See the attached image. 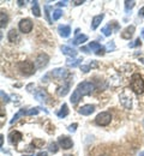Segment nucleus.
I'll return each instance as SVG.
<instances>
[{
  "instance_id": "1",
  "label": "nucleus",
  "mask_w": 144,
  "mask_h": 156,
  "mask_svg": "<svg viewBox=\"0 0 144 156\" xmlns=\"http://www.w3.org/2000/svg\"><path fill=\"white\" fill-rule=\"evenodd\" d=\"M95 90V84L91 82H82L78 84V87L76 88V90L72 93V96L70 98L72 105H77L79 102V100H82L83 96L91 94Z\"/></svg>"
},
{
  "instance_id": "2",
  "label": "nucleus",
  "mask_w": 144,
  "mask_h": 156,
  "mask_svg": "<svg viewBox=\"0 0 144 156\" xmlns=\"http://www.w3.org/2000/svg\"><path fill=\"white\" fill-rule=\"evenodd\" d=\"M131 90L136 93L137 95H141L144 93V80L139 73H133L131 76V82H130Z\"/></svg>"
},
{
  "instance_id": "3",
  "label": "nucleus",
  "mask_w": 144,
  "mask_h": 156,
  "mask_svg": "<svg viewBox=\"0 0 144 156\" xmlns=\"http://www.w3.org/2000/svg\"><path fill=\"white\" fill-rule=\"evenodd\" d=\"M18 69L19 71H22V73H24L25 76H30L35 72V66L31 61L29 60H25V61H21L18 64Z\"/></svg>"
},
{
  "instance_id": "4",
  "label": "nucleus",
  "mask_w": 144,
  "mask_h": 156,
  "mask_svg": "<svg viewBox=\"0 0 144 156\" xmlns=\"http://www.w3.org/2000/svg\"><path fill=\"white\" fill-rule=\"evenodd\" d=\"M111 120H112V115L109 112H101L97 114V117L95 118V122L99 125V126H107L111 124Z\"/></svg>"
},
{
  "instance_id": "5",
  "label": "nucleus",
  "mask_w": 144,
  "mask_h": 156,
  "mask_svg": "<svg viewBox=\"0 0 144 156\" xmlns=\"http://www.w3.org/2000/svg\"><path fill=\"white\" fill-rule=\"evenodd\" d=\"M49 62V57L46 53H41L37 55V58L35 60V67L36 69H43L48 65Z\"/></svg>"
},
{
  "instance_id": "6",
  "label": "nucleus",
  "mask_w": 144,
  "mask_h": 156,
  "mask_svg": "<svg viewBox=\"0 0 144 156\" xmlns=\"http://www.w3.org/2000/svg\"><path fill=\"white\" fill-rule=\"evenodd\" d=\"M19 30L24 34H29L31 30H33V22L29 20V18H24L19 22V25H18Z\"/></svg>"
},
{
  "instance_id": "7",
  "label": "nucleus",
  "mask_w": 144,
  "mask_h": 156,
  "mask_svg": "<svg viewBox=\"0 0 144 156\" xmlns=\"http://www.w3.org/2000/svg\"><path fill=\"white\" fill-rule=\"evenodd\" d=\"M58 143H59L60 148L65 149V150L71 149V148L73 147V142H72V139L68 138L67 136H60L59 137V139H58Z\"/></svg>"
},
{
  "instance_id": "8",
  "label": "nucleus",
  "mask_w": 144,
  "mask_h": 156,
  "mask_svg": "<svg viewBox=\"0 0 144 156\" xmlns=\"http://www.w3.org/2000/svg\"><path fill=\"white\" fill-rule=\"evenodd\" d=\"M70 87H71V77L67 78V79H65V83L62 84L60 88H58V90H57V94H58V96H65L67 93H68V90H70Z\"/></svg>"
},
{
  "instance_id": "9",
  "label": "nucleus",
  "mask_w": 144,
  "mask_h": 156,
  "mask_svg": "<svg viewBox=\"0 0 144 156\" xmlns=\"http://www.w3.org/2000/svg\"><path fill=\"white\" fill-rule=\"evenodd\" d=\"M51 75L54 78H60V79H64V80L71 77V75H70L65 69H55V70L52 71Z\"/></svg>"
},
{
  "instance_id": "10",
  "label": "nucleus",
  "mask_w": 144,
  "mask_h": 156,
  "mask_svg": "<svg viewBox=\"0 0 144 156\" xmlns=\"http://www.w3.org/2000/svg\"><path fill=\"white\" fill-rule=\"evenodd\" d=\"M89 48L91 49V52H95L96 55H103L104 52H106V48L102 47L100 43L97 42H90L89 43Z\"/></svg>"
},
{
  "instance_id": "11",
  "label": "nucleus",
  "mask_w": 144,
  "mask_h": 156,
  "mask_svg": "<svg viewBox=\"0 0 144 156\" xmlns=\"http://www.w3.org/2000/svg\"><path fill=\"white\" fill-rule=\"evenodd\" d=\"M34 96H35V98L37 101H40V102H47L48 101V94H47V91L44 89H41V88H39V89L35 90Z\"/></svg>"
},
{
  "instance_id": "12",
  "label": "nucleus",
  "mask_w": 144,
  "mask_h": 156,
  "mask_svg": "<svg viewBox=\"0 0 144 156\" xmlns=\"http://www.w3.org/2000/svg\"><path fill=\"white\" fill-rule=\"evenodd\" d=\"M22 133L19 131H12L10 135H9V139H10V142L12 143V144H15V145H17L19 142L22 140Z\"/></svg>"
},
{
  "instance_id": "13",
  "label": "nucleus",
  "mask_w": 144,
  "mask_h": 156,
  "mask_svg": "<svg viewBox=\"0 0 144 156\" xmlns=\"http://www.w3.org/2000/svg\"><path fill=\"white\" fill-rule=\"evenodd\" d=\"M94 111H95L94 105H85V106H83L78 109V113L82 114V115H90L91 113H94Z\"/></svg>"
},
{
  "instance_id": "14",
  "label": "nucleus",
  "mask_w": 144,
  "mask_h": 156,
  "mask_svg": "<svg viewBox=\"0 0 144 156\" xmlns=\"http://www.w3.org/2000/svg\"><path fill=\"white\" fill-rule=\"evenodd\" d=\"M7 37H9V41L12 42V43H17V42L21 41V35L16 29H11L9 31V36Z\"/></svg>"
},
{
  "instance_id": "15",
  "label": "nucleus",
  "mask_w": 144,
  "mask_h": 156,
  "mask_svg": "<svg viewBox=\"0 0 144 156\" xmlns=\"http://www.w3.org/2000/svg\"><path fill=\"white\" fill-rule=\"evenodd\" d=\"M135 30H136L135 25H130V27H127V28L124 30L123 33H121V37H123V39H125V40H130L132 36H133Z\"/></svg>"
},
{
  "instance_id": "16",
  "label": "nucleus",
  "mask_w": 144,
  "mask_h": 156,
  "mask_svg": "<svg viewBox=\"0 0 144 156\" xmlns=\"http://www.w3.org/2000/svg\"><path fill=\"white\" fill-rule=\"evenodd\" d=\"M60 49H61V52L65 55H68L71 58H76V55H77V51L71 48V47H68V46H61Z\"/></svg>"
},
{
  "instance_id": "17",
  "label": "nucleus",
  "mask_w": 144,
  "mask_h": 156,
  "mask_svg": "<svg viewBox=\"0 0 144 156\" xmlns=\"http://www.w3.org/2000/svg\"><path fill=\"white\" fill-rule=\"evenodd\" d=\"M58 31L61 37H68L71 34V28H70V25H59Z\"/></svg>"
},
{
  "instance_id": "18",
  "label": "nucleus",
  "mask_w": 144,
  "mask_h": 156,
  "mask_svg": "<svg viewBox=\"0 0 144 156\" xmlns=\"http://www.w3.org/2000/svg\"><path fill=\"white\" fill-rule=\"evenodd\" d=\"M103 17H104V15L101 13V15H97V16H95V17L93 18V22H91V29H93V30H95V29L101 24Z\"/></svg>"
},
{
  "instance_id": "19",
  "label": "nucleus",
  "mask_w": 144,
  "mask_h": 156,
  "mask_svg": "<svg viewBox=\"0 0 144 156\" xmlns=\"http://www.w3.org/2000/svg\"><path fill=\"white\" fill-rule=\"evenodd\" d=\"M82 61H83L82 58H79V59H75V58L67 59V60H66V66H68V67H77L78 65H81V62H82Z\"/></svg>"
},
{
  "instance_id": "20",
  "label": "nucleus",
  "mask_w": 144,
  "mask_h": 156,
  "mask_svg": "<svg viewBox=\"0 0 144 156\" xmlns=\"http://www.w3.org/2000/svg\"><path fill=\"white\" fill-rule=\"evenodd\" d=\"M86 40H88V36H86V35H77L76 39L73 40V41H71V42H72L75 46H78V44L84 43Z\"/></svg>"
},
{
  "instance_id": "21",
  "label": "nucleus",
  "mask_w": 144,
  "mask_h": 156,
  "mask_svg": "<svg viewBox=\"0 0 144 156\" xmlns=\"http://www.w3.org/2000/svg\"><path fill=\"white\" fill-rule=\"evenodd\" d=\"M67 114H68V107H67V105H62L61 106V108H60V111L57 113V115L59 118H65V117H67Z\"/></svg>"
},
{
  "instance_id": "22",
  "label": "nucleus",
  "mask_w": 144,
  "mask_h": 156,
  "mask_svg": "<svg viewBox=\"0 0 144 156\" xmlns=\"http://www.w3.org/2000/svg\"><path fill=\"white\" fill-rule=\"evenodd\" d=\"M0 22H1V24H0L1 29H2V28H5V27L7 25L9 18H7V15H6L4 11H1V13H0Z\"/></svg>"
},
{
  "instance_id": "23",
  "label": "nucleus",
  "mask_w": 144,
  "mask_h": 156,
  "mask_svg": "<svg viewBox=\"0 0 144 156\" xmlns=\"http://www.w3.org/2000/svg\"><path fill=\"white\" fill-rule=\"evenodd\" d=\"M33 13L35 17H40L41 16V11H40V6H39V1H34L33 5Z\"/></svg>"
},
{
  "instance_id": "24",
  "label": "nucleus",
  "mask_w": 144,
  "mask_h": 156,
  "mask_svg": "<svg viewBox=\"0 0 144 156\" xmlns=\"http://www.w3.org/2000/svg\"><path fill=\"white\" fill-rule=\"evenodd\" d=\"M120 101L126 108H131V98H125V94L120 96Z\"/></svg>"
},
{
  "instance_id": "25",
  "label": "nucleus",
  "mask_w": 144,
  "mask_h": 156,
  "mask_svg": "<svg viewBox=\"0 0 144 156\" xmlns=\"http://www.w3.org/2000/svg\"><path fill=\"white\" fill-rule=\"evenodd\" d=\"M93 67H97V62H96V61H94L93 64L85 65V66H81V70H82L84 73H86V72H89V71H90V69H93Z\"/></svg>"
},
{
  "instance_id": "26",
  "label": "nucleus",
  "mask_w": 144,
  "mask_h": 156,
  "mask_svg": "<svg viewBox=\"0 0 144 156\" xmlns=\"http://www.w3.org/2000/svg\"><path fill=\"white\" fill-rule=\"evenodd\" d=\"M22 115H25V109H24V108H23V109H21V111H19V112H18L16 115H13L12 120L10 121V124H15V122H16V121H17V120H18Z\"/></svg>"
},
{
  "instance_id": "27",
  "label": "nucleus",
  "mask_w": 144,
  "mask_h": 156,
  "mask_svg": "<svg viewBox=\"0 0 144 156\" xmlns=\"http://www.w3.org/2000/svg\"><path fill=\"white\" fill-rule=\"evenodd\" d=\"M135 5H136V1H125V11L126 12H128V11H131L133 7H135Z\"/></svg>"
},
{
  "instance_id": "28",
  "label": "nucleus",
  "mask_w": 144,
  "mask_h": 156,
  "mask_svg": "<svg viewBox=\"0 0 144 156\" xmlns=\"http://www.w3.org/2000/svg\"><path fill=\"white\" fill-rule=\"evenodd\" d=\"M102 33H103V35H104V36H111V34H112V27H111V24H108V25L103 27Z\"/></svg>"
},
{
  "instance_id": "29",
  "label": "nucleus",
  "mask_w": 144,
  "mask_h": 156,
  "mask_svg": "<svg viewBox=\"0 0 144 156\" xmlns=\"http://www.w3.org/2000/svg\"><path fill=\"white\" fill-rule=\"evenodd\" d=\"M39 112H40V108L35 107V108H31L29 111H25V115H36Z\"/></svg>"
},
{
  "instance_id": "30",
  "label": "nucleus",
  "mask_w": 144,
  "mask_h": 156,
  "mask_svg": "<svg viewBox=\"0 0 144 156\" xmlns=\"http://www.w3.org/2000/svg\"><path fill=\"white\" fill-rule=\"evenodd\" d=\"M43 144H44V140L39 139V138H35V139L33 140V145H34V148H41Z\"/></svg>"
},
{
  "instance_id": "31",
  "label": "nucleus",
  "mask_w": 144,
  "mask_h": 156,
  "mask_svg": "<svg viewBox=\"0 0 144 156\" xmlns=\"http://www.w3.org/2000/svg\"><path fill=\"white\" fill-rule=\"evenodd\" d=\"M48 150H49L51 153H53V154L58 153V150H59V148H58V144H57V143H51V144H49V148H48Z\"/></svg>"
},
{
  "instance_id": "32",
  "label": "nucleus",
  "mask_w": 144,
  "mask_h": 156,
  "mask_svg": "<svg viewBox=\"0 0 144 156\" xmlns=\"http://www.w3.org/2000/svg\"><path fill=\"white\" fill-rule=\"evenodd\" d=\"M62 16V11L60 9H57L54 12H53V20H58Z\"/></svg>"
},
{
  "instance_id": "33",
  "label": "nucleus",
  "mask_w": 144,
  "mask_h": 156,
  "mask_svg": "<svg viewBox=\"0 0 144 156\" xmlns=\"http://www.w3.org/2000/svg\"><path fill=\"white\" fill-rule=\"evenodd\" d=\"M141 44H142V41L138 37L133 43H128V47H130V48H133V47H138V46H141Z\"/></svg>"
},
{
  "instance_id": "34",
  "label": "nucleus",
  "mask_w": 144,
  "mask_h": 156,
  "mask_svg": "<svg viewBox=\"0 0 144 156\" xmlns=\"http://www.w3.org/2000/svg\"><path fill=\"white\" fill-rule=\"evenodd\" d=\"M0 95H1V98H2V101H4V102H6V103H7V102H10V98L4 93V90H1V91H0Z\"/></svg>"
},
{
  "instance_id": "35",
  "label": "nucleus",
  "mask_w": 144,
  "mask_h": 156,
  "mask_svg": "<svg viewBox=\"0 0 144 156\" xmlns=\"http://www.w3.org/2000/svg\"><path fill=\"white\" fill-rule=\"evenodd\" d=\"M77 126H78V125H77L76 122H75V124H72V125H70V126H68V131H70V132H75V131H76V129H77Z\"/></svg>"
},
{
  "instance_id": "36",
  "label": "nucleus",
  "mask_w": 144,
  "mask_h": 156,
  "mask_svg": "<svg viewBox=\"0 0 144 156\" xmlns=\"http://www.w3.org/2000/svg\"><path fill=\"white\" fill-rule=\"evenodd\" d=\"M107 48H108L109 51H113V49L115 48V47H114V42H113V41H112V42H109V43L107 44Z\"/></svg>"
},
{
  "instance_id": "37",
  "label": "nucleus",
  "mask_w": 144,
  "mask_h": 156,
  "mask_svg": "<svg viewBox=\"0 0 144 156\" xmlns=\"http://www.w3.org/2000/svg\"><path fill=\"white\" fill-rule=\"evenodd\" d=\"M57 5H58V6H66V5H67V1H59Z\"/></svg>"
},
{
  "instance_id": "38",
  "label": "nucleus",
  "mask_w": 144,
  "mask_h": 156,
  "mask_svg": "<svg viewBox=\"0 0 144 156\" xmlns=\"http://www.w3.org/2000/svg\"><path fill=\"white\" fill-rule=\"evenodd\" d=\"M83 2H84V1H79V0H75V1H73V4H75V5H76V6H78V5H82Z\"/></svg>"
},
{
  "instance_id": "39",
  "label": "nucleus",
  "mask_w": 144,
  "mask_h": 156,
  "mask_svg": "<svg viewBox=\"0 0 144 156\" xmlns=\"http://www.w3.org/2000/svg\"><path fill=\"white\" fill-rule=\"evenodd\" d=\"M138 15L141 16V17H144V6L139 10V12H138Z\"/></svg>"
},
{
  "instance_id": "40",
  "label": "nucleus",
  "mask_w": 144,
  "mask_h": 156,
  "mask_svg": "<svg viewBox=\"0 0 144 156\" xmlns=\"http://www.w3.org/2000/svg\"><path fill=\"white\" fill-rule=\"evenodd\" d=\"M36 156H48V154H47L46 151H41V153H39Z\"/></svg>"
},
{
  "instance_id": "41",
  "label": "nucleus",
  "mask_w": 144,
  "mask_h": 156,
  "mask_svg": "<svg viewBox=\"0 0 144 156\" xmlns=\"http://www.w3.org/2000/svg\"><path fill=\"white\" fill-rule=\"evenodd\" d=\"M82 51L83 52H85V53H90V52H89V49H88L86 47H82Z\"/></svg>"
},
{
  "instance_id": "42",
  "label": "nucleus",
  "mask_w": 144,
  "mask_h": 156,
  "mask_svg": "<svg viewBox=\"0 0 144 156\" xmlns=\"http://www.w3.org/2000/svg\"><path fill=\"white\" fill-rule=\"evenodd\" d=\"M2 143H4V136L1 135L0 136V144H1V147H2Z\"/></svg>"
},
{
  "instance_id": "43",
  "label": "nucleus",
  "mask_w": 144,
  "mask_h": 156,
  "mask_svg": "<svg viewBox=\"0 0 144 156\" xmlns=\"http://www.w3.org/2000/svg\"><path fill=\"white\" fill-rule=\"evenodd\" d=\"M18 4H19V5H21V6H23V5H25V4H24V2H23V1H18Z\"/></svg>"
},
{
  "instance_id": "44",
  "label": "nucleus",
  "mask_w": 144,
  "mask_h": 156,
  "mask_svg": "<svg viewBox=\"0 0 144 156\" xmlns=\"http://www.w3.org/2000/svg\"><path fill=\"white\" fill-rule=\"evenodd\" d=\"M142 36H143V37H144V29H143V30H142Z\"/></svg>"
},
{
  "instance_id": "45",
  "label": "nucleus",
  "mask_w": 144,
  "mask_h": 156,
  "mask_svg": "<svg viewBox=\"0 0 144 156\" xmlns=\"http://www.w3.org/2000/svg\"><path fill=\"white\" fill-rule=\"evenodd\" d=\"M139 156H144V151H143V153H142V154H141Z\"/></svg>"
},
{
  "instance_id": "46",
  "label": "nucleus",
  "mask_w": 144,
  "mask_h": 156,
  "mask_svg": "<svg viewBox=\"0 0 144 156\" xmlns=\"http://www.w3.org/2000/svg\"><path fill=\"white\" fill-rule=\"evenodd\" d=\"M23 156H30V155H23Z\"/></svg>"
},
{
  "instance_id": "47",
  "label": "nucleus",
  "mask_w": 144,
  "mask_h": 156,
  "mask_svg": "<svg viewBox=\"0 0 144 156\" xmlns=\"http://www.w3.org/2000/svg\"><path fill=\"white\" fill-rule=\"evenodd\" d=\"M65 156H71V155H65Z\"/></svg>"
}]
</instances>
